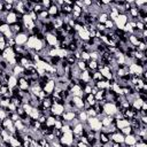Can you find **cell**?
Masks as SVG:
<instances>
[{
    "mask_svg": "<svg viewBox=\"0 0 147 147\" xmlns=\"http://www.w3.org/2000/svg\"><path fill=\"white\" fill-rule=\"evenodd\" d=\"M86 124H87V126L92 131H95V132H100L101 129H102L101 121L98 118V116H95V117H88L87 121H86Z\"/></svg>",
    "mask_w": 147,
    "mask_h": 147,
    "instance_id": "cell-1",
    "label": "cell"
},
{
    "mask_svg": "<svg viewBox=\"0 0 147 147\" xmlns=\"http://www.w3.org/2000/svg\"><path fill=\"white\" fill-rule=\"evenodd\" d=\"M59 141H60L63 146H71L72 142L75 141V140H74V133H72V131L63 133V134L61 136V138L59 139Z\"/></svg>",
    "mask_w": 147,
    "mask_h": 147,
    "instance_id": "cell-2",
    "label": "cell"
},
{
    "mask_svg": "<svg viewBox=\"0 0 147 147\" xmlns=\"http://www.w3.org/2000/svg\"><path fill=\"white\" fill-rule=\"evenodd\" d=\"M102 108H103V113H105L107 116H114L115 113L117 111V107L115 106L114 102H106V103L102 106Z\"/></svg>",
    "mask_w": 147,
    "mask_h": 147,
    "instance_id": "cell-3",
    "label": "cell"
},
{
    "mask_svg": "<svg viewBox=\"0 0 147 147\" xmlns=\"http://www.w3.org/2000/svg\"><path fill=\"white\" fill-rule=\"evenodd\" d=\"M144 70H145V69H144L141 65L136 64V63H132V64H130V65L127 67V71H129V74H130V75L140 76V75H141V72H142Z\"/></svg>",
    "mask_w": 147,
    "mask_h": 147,
    "instance_id": "cell-4",
    "label": "cell"
},
{
    "mask_svg": "<svg viewBox=\"0 0 147 147\" xmlns=\"http://www.w3.org/2000/svg\"><path fill=\"white\" fill-rule=\"evenodd\" d=\"M28 38H29V36L25 32H20V33H17V34L14 36V39H15L16 45H20V46L25 45L26 41H28Z\"/></svg>",
    "mask_w": 147,
    "mask_h": 147,
    "instance_id": "cell-5",
    "label": "cell"
},
{
    "mask_svg": "<svg viewBox=\"0 0 147 147\" xmlns=\"http://www.w3.org/2000/svg\"><path fill=\"white\" fill-rule=\"evenodd\" d=\"M45 41L49 47H56L57 38L54 33H45Z\"/></svg>",
    "mask_w": 147,
    "mask_h": 147,
    "instance_id": "cell-6",
    "label": "cell"
},
{
    "mask_svg": "<svg viewBox=\"0 0 147 147\" xmlns=\"http://www.w3.org/2000/svg\"><path fill=\"white\" fill-rule=\"evenodd\" d=\"M15 56H16V54H15L13 47H6V48L2 51V54H1V57H2L3 60H6V61H9V60L14 59Z\"/></svg>",
    "mask_w": 147,
    "mask_h": 147,
    "instance_id": "cell-7",
    "label": "cell"
},
{
    "mask_svg": "<svg viewBox=\"0 0 147 147\" xmlns=\"http://www.w3.org/2000/svg\"><path fill=\"white\" fill-rule=\"evenodd\" d=\"M63 111H64V106H63V105L54 103V105H52V107H51V113H52V115L55 116V117H56V116H61Z\"/></svg>",
    "mask_w": 147,
    "mask_h": 147,
    "instance_id": "cell-8",
    "label": "cell"
},
{
    "mask_svg": "<svg viewBox=\"0 0 147 147\" xmlns=\"http://www.w3.org/2000/svg\"><path fill=\"white\" fill-rule=\"evenodd\" d=\"M54 88H55V80H54V79H49V80H47L46 84L44 85L42 91H44L47 95H51V94L53 93Z\"/></svg>",
    "mask_w": 147,
    "mask_h": 147,
    "instance_id": "cell-9",
    "label": "cell"
},
{
    "mask_svg": "<svg viewBox=\"0 0 147 147\" xmlns=\"http://www.w3.org/2000/svg\"><path fill=\"white\" fill-rule=\"evenodd\" d=\"M111 141L115 142V144H119V145H123L124 144V134L119 131H116L115 133L111 134Z\"/></svg>",
    "mask_w": 147,
    "mask_h": 147,
    "instance_id": "cell-10",
    "label": "cell"
},
{
    "mask_svg": "<svg viewBox=\"0 0 147 147\" xmlns=\"http://www.w3.org/2000/svg\"><path fill=\"white\" fill-rule=\"evenodd\" d=\"M5 20H6V23H7L8 25H11V24H14V23L17 22V14L14 13V11H10V13H8V14L6 15Z\"/></svg>",
    "mask_w": 147,
    "mask_h": 147,
    "instance_id": "cell-11",
    "label": "cell"
},
{
    "mask_svg": "<svg viewBox=\"0 0 147 147\" xmlns=\"http://www.w3.org/2000/svg\"><path fill=\"white\" fill-rule=\"evenodd\" d=\"M71 100L75 105V108L78 109V110H82L83 107H84V100L83 98H79V96H71Z\"/></svg>",
    "mask_w": 147,
    "mask_h": 147,
    "instance_id": "cell-12",
    "label": "cell"
},
{
    "mask_svg": "<svg viewBox=\"0 0 147 147\" xmlns=\"http://www.w3.org/2000/svg\"><path fill=\"white\" fill-rule=\"evenodd\" d=\"M126 126H130V121L126 119V118H123V119H118L116 121V124H115V127L117 130H122Z\"/></svg>",
    "mask_w": 147,
    "mask_h": 147,
    "instance_id": "cell-13",
    "label": "cell"
},
{
    "mask_svg": "<svg viewBox=\"0 0 147 147\" xmlns=\"http://www.w3.org/2000/svg\"><path fill=\"white\" fill-rule=\"evenodd\" d=\"M77 34H78V37H79V39L82 41H88L90 40V32L87 30H85L84 28L82 30H79L77 32Z\"/></svg>",
    "mask_w": 147,
    "mask_h": 147,
    "instance_id": "cell-14",
    "label": "cell"
},
{
    "mask_svg": "<svg viewBox=\"0 0 147 147\" xmlns=\"http://www.w3.org/2000/svg\"><path fill=\"white\" fill-rule=\"evenodd\" d=\"M124 144L126 146H133L137 144L136 141V137L134 134H127V136H124Z\"/></svg>",
    "mask_w": 147,
    "mask_h": 147,
    "instance_id": "cell-15",
    "label": "cell"
},
{
    "mask_svg": "<svg viewBox=\"0 0 147 147\" xmlns=\"http://www.w3.org/2000/svg\"><path fill=\"white\" fill-rule=\"evenodd\" d=\"M24 70H25V69H24L22 65H20V64H16V65H14V67L11 68V72H13V75L16 76V77H17V76L21 77V76L23 75Z\"/></svg>",
    "mask_w": 147,
    "mask_h": 147,
    "instance_id": "cell-16",
    "label": "cell"
},
{
    "mask_svg": "<svg viewBox=\"0 0 147 147\" xmlns=\"http://www.w3.org/2000/svg\"><path fill=\"white\" fill-rule=\"evenodd\" d=\"M95 86L99 88V90H107L110 87V84L107 79H102V80H99L95 83Z\"/></svg>",
    "mask_w": 147,
    "mask_h": 147,
    "instance_id": "cell-17",
    "label": "cell"
},
{
    "mask_svg": "<svg viewBox=\"0 0 147 147\" xmlns=\"http://www.w3.org/2000/svg\"><path fill=\"white\" fill-rule=\"evenodd\" d=\"M113 121H114V117H113V116H105V117L101 119L102 127H108V126H111Z\"/></svg>",
    "mask_w": 147,
    "mask_h": 147,
    "instance_id": "cell-18",
    "label": "cell"
},
{
    "mask_svg": "<svg viewBox=\"0 0 147 147\" xmlns=\"http://www.w3.org/2000/svg\"><path fill=\"white\" fill-rule=\"evenodd\" d=\"M59 7L56 6V5H54L53 2H52V6L47 9V11H48V15L51 16V17H55L56 15H57V13H59Z\"/></svg>",
    "mask_w": 147,
    "mask_h": 147,
    "instance_id": "cell-19",
    "label": "cell"
},
{
    "mask_svg": "<svg viewBox=\"0 0 147 147\" xmlns=\"http://www.w3.org/2000/svg\"><path fill=\"white\" fill-rule=\"evenodd\" d=\"M16 86H17V77L14 76V75H11L9 77V79H8V87L9 88H14Z\"/></svg>",
    "mask_w": 147,
    "mask_h": 147,
    "instance_id": "cell-20",
    "label": "cell"
},
{
    "mask_svg": "<svg viewBox=\"0 0 147 147\" xmlns=\"http://www.w3.org/2000/svg\"><path fill=\"white\" fill-rule=\"evenodd\" d=\"M98 140H99V142H100V144H107L108 141H110V140H109V138L107 137V134H106L105 132H102V131H100V132H99Z\"/></svg>",
    "mask_w": 147,
    "mask_h": 147,
    "instance_id": "cell-21",
    "label": "cell"
},
{
    "mask_svg": "<svg viewBox=\"0 0 147 147\" xmlns=\"http://www.w3.org/2000/svg\"><path fill=\"white\" fill-rule=\"evenodd\" d=\"M39 115H40V111L38 110V108L32 107V109H31V111H30V114H29V117L32 118V119H37V118L39 117Z\"/></svg>",
    "mask_w": 147,
    "mask_h": 147,
    "instance_id": "cell-22",
    "label": "cell"
},
{
    "mask_svg": "<svg viewBox=\"0 0 147 147\" xmlns=\"http://www.w3.org/2000/svg\"><path fill=\"white\" fill-rule=\"evenodd\" d=\"M87 118H88V116H87V114H86V111L85 110H80L79 113H78V121L80 122V123H86V121H87Z\"/></svg>",
    "mask_w": 147,
    "mask_h": 147,
    "instance_id": "cell-23",
    "label": "cell"
},
{
    "mask_svg": "<svg viewBox=\"0 0 147 147\" xmlns=\"http://www.w3.org/2000/svg\"><path fill=\"white\" fill-rule=\"evenodd\" d=\"M55 122H56V118H55V116H53V115H51V116H47V118H46V126H48V127H53L54 126V124H55Z\"/></svg>",
    "mask_w": 147,
    "mask_h": 147,
    "instance_id": "cell-24",
    "label": "cell"
},
{
    "mask_svg": "<svg viewBox=\"0 0 147 147\" xmlns=\"http://www.w3.org/2000/svg\"><path fill=\"white\" fill-rule=\"evenodd\" d=\"M93 109H94V111H95V114H96V116H100V115H102L103 114V108H102V106L96 101V103L92 107Z\"/></svg>",
    "mask_w": 147,
    "mask_h": 147,
    "instance_id": "cell-25",
    "label": "cell"
},
{
    "mask_svg": "<svg viewBox=\"0 0 147 147\" xmlns=\"http://www.w3.org/2000/svg\"><path fill=\"white\" fill-rule=\"evenodd\" d=\"M108 18H109V17H108V14H107V13H102V11H101V13L98 15V23L103 24Z\"/></svg>",
    "mask_w": 147,
    "mask_h": 147,
    "instance_id": "cell-26",
    "label": "cell"
},
{
    "mask_svg": "<svg viewBox=\"0 0 147 147\" xmlns=\"http://www.w3.org/2000/svg\"><path fill=\"white\" fill-rule=\"evenodd\" d=\"M76 64H77L76 67H77V68H78L80 71H84V70H86V69H87V63H86L85 61H82V60H79V61H78Z\"/></svg>",
    "mask_w": 147,
    "mask_h": 147,
    "instance_id": "cell-27",
    "label": "cell"
},
{
    "mask_svg": "<svg viewBox=\"0 0 147 147\" xmlns=\"http://www.w3.org/2000/svg\"><path fill=\"white\" fill-rule=\"evenodd\" d=\"M96 68H98V62H96V61L90 60V61L87 62V69H90V70H95Z\"/></svg>",
    "mask_w": 147,
    "mask_h": 147,
    "instance_id": "cell-28",
    "label": "cell"
},
{
    "mask_svg": "<svg viewBox=\"0 0 147 147\" xmlns=\"http://www.w3.org/2000/svg\"><path fill=\"white\" fill-rule=\"evenodd\" d=\"M103 24H105V26H106V29H107V30H113V29L115 28L114 22H113L111 20H109V18H108V20H107V21H106Z\"/></svg>",
    "mask_w": 147,
    "mask_h": 147,
    "instance_id": "cell-29",
    "label": "cell"
},
{
    "mask_svg": "<svg viewBox=\"0 0 147 147\" xmlns=\"http://www.w3.org/2000/svg\"><path fill=\"white\" fill-rule=\"evenodd\" d=\"M80 60L82 61H85V62L90 61V53L88 52H85V51L80 52Z\"/></svg>",
    "mask_w": 147,
    "mask_h": 147,
    "instance_id": "cell-30",
    "label": "cell"
},
{
    "mask_svg": "<svg viewBox=\"0 0 147 147\" xmlns=\"http://www.w3.org/2000/svg\"><path fill=\"white\" fill-rule=\"evenodd\" d=\"M22 108H23V110L25 111V114L29 116V114H30V111H31V109H32V106L31 105H29V103H22V106H21Z\"/></svg>",
    "mask_w": 147,
    "mask_h": 147,
    "instance_id": "cell-31",
    "label": "cell"
},
{
    "mask_svg": "<svg viewBox=\"0 0 147 147\" xmlns=\"http://www.w3.org/2000/svg\"><path fill=\"white\" fill-rule=\"evenodd\" d=\"M9 29H10V25H8L7 23H2V24L0 25V33L3 34V33H5L6 31H8Z\"/></svg>",
    "mask_w": 147,
    "mask_h": 147,
    "instance_id": "cell-32",
    "label": "cell"
},
{
    "mask_svg": "<svg viewBox=\"0 0 147 147\" xmlns=\"http://www.w3.org/2000/svg\"><path fill=\"white\" fill-rule=\"evenodd\" d=\"M6 117H8V116H7V110H6L5 108L0 107V121H3Z\"/></svg>",
    "mask_w": 147,
    "mask_h": 147,
    "instance_id": "cell-33",
    "label": "cell"
},
{
    "mask_svg": "<svg viewBox=\"0 0 147 147\" xmlns=\"http://www.w3.org/2000/svg\"><path fill=\"white\" fill-rule=\"evenodd\" d=\"M121 131H122V133L125 134V136H127V134H132V127H131V126H126V127L122 129Z\"/></svg>",
    "mask_w": 147,
    "mask_h": 147,
    "instance_id": "cell-34",
    "label": "cell"
},
{
    "mask_svg": "<svg viewBox=\"0 0 147 147\" xmlns=\"http://www.w3.org/2000/svg\"><path fill=\"white\" fill-rule=\"evenodd\" d=\"M86 114H87V116L88 117H95L96 116V114H95V111H94V109L91 107L88 110H86Z\"/></svg>",
    "mask_w": 147,
    "mask_h": 147,
    "instance_id": "cell-35",
    "label": "cell"
},
{
    "mask_svg": "<svg viewBox=\"0 0 147 147\" xmlns=\"http://www.w3.org/2000/svg\"><path fill=\"white\" fill-rule=\"evenodd\" d=\"M41 5H42V7H46V9H48L52 6V1H49V0H42L41 1Z\"/></svg>",
    "mask_w": 147,
    "mask_h": 147,
    "instance_id": "cell-36",
    "label": "cell"
},
{
    "mask_svg": "<svg viewBox=\"0 0 147 147\" xmlns=\"http://www.w3.org/2000/svg\"><path fill=\"white\" fill-rule=\"evenodd\" d=\"M46 118H47V117H46L45 115H41V114H40L39 117L37 118V121H38L40 124H45V123H46Z\"/></svg>",
    "mask_w": 147,
    "mask_h": 147,
    "instance_id": "cell-37",
    "label": "cell"
},
{
    "mask_svg": "<svg viewBox=\"0 0 147 147\" xmlns=\"http://www.w3.org/2000/svg\"><path fill=\"white\" fill-rule=\"evenodd\" d=\"M62 125H63V123H62V121H56L53 127H54V129H57V130H61V127H62Z\"/></svg>",
    "mask_w": 147,
    "mask_h": 147,
    "instance_id": "cell-38",
    "label": "cell"
},
{
    "mask_svg": "<svg viewBox=\"0 0 147 147\" xmlns=\"http://www.w3.org/2000/svg\"><path fill=\"white\" fill-rule=\"evenodd\" d=\"M76 147H90L87 144H84V142H82V141H77V145H76Z\"/></svg>",
    "mask_w": 147,
    "mask_h": 147,
    "instance_id": "cell-39",
    "label": "cell"
},
{
    "mask_svg": "<svg viewBox=\"0 0 147 147\" xmlns=\"http://www.w3.org/2000/svg\"><path fill=\"white\" fill-rule=\"evenodd\" d=\"M134 147H147V144L146 142H137L134 145Z\"/></svg>",
    "mask_w": 147,
    "mask_h": 147,
    "instance_id": "cell-40",
    "label": "cell"
},
{
    "mask_svg": "<svg viewBox=\"0 0 147 147\" xmlns=\"http://www.w3.org/2000/svg\"><path fill=\"white\" fill-rule=\"evenodd\" d=\"M146 109H147V103L144 102V103L141 105V109H140V110H146Z\"/></svg>",
    "mask_w": 147,
    "mask_h": 147,
    "instance_id": "cell-41",
    "label": "cell"
},
{
    "mask_svg": "<svg viewBox=\"0 0 147 147\" xmlns=\"http://www.w3.org/2000/svg\"><path fill=\"white\" fill-rule=\"evenodd\" d=\"M113 147H122V145H119V144H114Z\"/></svg>",
    "mask_w": 147,
    "mask_h": 147,
    "instance_id": "cell-42",
    "label": "cell"
},
{
    "mask_svg": "<svg viewBox=\"0 0 147 147\" xmlns=\"http://www.w3.org/2000/svg\"><path fill=\"white\" fill-rule=\"evenodd\" d=\"M0 147H2V140H1V137H0Z\"/></svg>",
    "mask_w": 147,
    "mask_h": 147,
    "instance_id": "cell-43",
    "label": "cell"
},
{
    "mask_svg": "<svg viewBox=\"0 0 147 147\" xmlns=\"http://www.w3.org/2000/svg\"><path fill=\"white\" fill-rule=\"evenodd\" d=\"M0 88H1V82H0Z\"/></svg>",
    "mask_w": 147,
    "mask_h": 147,
    "instance_id": "cell-44",
    "label": "cell"
}]
</instances>
